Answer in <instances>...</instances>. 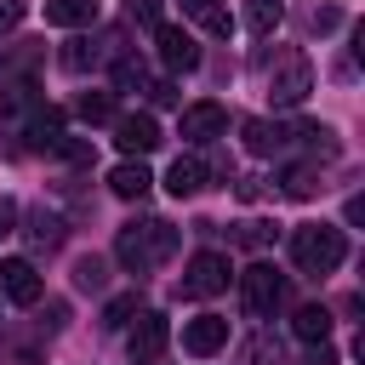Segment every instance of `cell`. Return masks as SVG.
Returning <instances> with one entry per match:
<instances>
[{"label":"cell","mask_w":365,"mask_h":365,"mask_svg":"<svg viewBox=\"0 0 365 365\" xmlns=\"http://www.w3.org/2000/svg\"><path fill=\"white\" fill-rule=\"evenodd\" d=\"M29 240H34L40 251H57V245H63V217H51V211H29Z\"/></svg>","instance_id":"22"},{"label":"cell","mask_w":365,"mask_h":365,"mask_svg":"<svg viewBox=\"0 0 365 365\" xmlns=\"http://www.w3.org/2000/svg\"><path fill=\"white\" fill-rule=\"evenodd\" d=\"M114 143H120L125 160H143V154H154L165 137H160V120H154V114H120V120H114Z\"/></svg>","instance_id":"7"},{"label":"cell","mask_w":365,"mask_h":365,"mask_svg":"<svg viewBox=\"0 0 365 365\" xmlns=\"http://www.w3.org/2000/svg\"><path fill=\"white\" fill-rule=\"evenodd\" d=\"M291 331H297V342H325L331 336V308L325 302H308V308H297V319H291Z\"/></svg>","instance_id":"16"},{"label":"cell","mask_w":365,"mask_h":365,"mask_svg":"<svg viewBox=\"0 0 365 365\" xmlns=\"http://www.w3.org/2000/svg\"><path fill=\"white\" fill-rule=\"evenodd\" d=\"M143 97H148L154 108H177V103H182V91H177V80H143Z\"/></svg>","instance_id":"28"},{"label":"cell","mask_w":365,"mask_h":365,"mask_svg":"<svg viewBox=\"0 0 365 365\" xmlns=\"http://www.w3.org/2000/svg\"><path fill=\"white\" fill-rule=\"evenodd\" d=\"M171 251H177V228H171L165 217H143V222H125V228L114 234V257H120V268H131V274H154Z\"/></svg>","instance_id":"1"},{"label":"cell","mask_w":365,"mask_h":365,"mask_svg":"<svg viewBox=\"0 0 365 365\" xmlns=\"http://www.w3.org/2000/svg\"><path fill=\"white\" fill-rule=\"evenodd\" d=\"M240 137H245V154H279V148H285V131L268 125V120H245Z\"/></svg>","instance_id":"17"},{"label":"cell","mask_w":365,"mask_h":365,"mask_svg":"<svg viewBox=\"0 0 365 365\" xmlns=\"http://www.w3.org/2000/svg\"><path fill=\"white\" fill-rule=\"evenodd\" d=\"M228 274L234 268L222 251H194L182 268V297H217V291H228Z\"/></svg>","instance_id":"6"},{"label":"cell","mask_w":365,"mask_h":365,"mask_svg":"<svg viewBox=\"0 0 365 365\" xmlns=\"http://www.w3.org/2000/svg\"><path fill=\"white\" fill-rule=\"evenodd\" d=\"M342 257H348V240L331 222H302L291 234V262L302 274H331V268H342Z\"/></svg>","instance_id":"2"},{"label":"cell","mask_w":365,"mask_h":365,"mask_svg":"<svg viewBox=\"0 0 365 365\" xmlns=\"http://www.w3.org/2000/svg\"><path fill=\"white\" fill-rule=\"evenodd\" d=\"M74 114H80L86 125L114 120V91H80V97H74Z\"/></svg>","instance_id":"21"},{"label":"cell","mask_w":365,"mask_h":365,"mask_svg":"<svg viewBox=\"0 0 365 365\" xmlns=\"http://www.w3.org/2000/svg\"><path fill=\"white\" fill-rule=\"evenodd\" d=\"M11 222H17V205H11V200H0V234H6Z\"/></svg>","instance_id":"32"},{"label":"cell","mask_w":365,"mask_h":365,"mask_svg":"<svg viewBox=\"0 0 365 365\" xmlns=\"http://www.w3.org/2000/svg\"><path fill=\"white\" fill-rule=\"evenodd\" d=\"M143 80H148V68H143L137 57H120V63H114V86H120V91H143Z\"/></svg>","instance_id":"27"},{"label":"cell","mask_w":365,"mask_h":365,"mask_svg":"<svg viewBox=\"0 0 365 365\" xmlns=\"http://www.w3.org/2000/svg\"><path fill=\"white\" fill-rule=\"evenodd\" d=\"M279 297H285V274H279L274 262H251V268L240 274V302H245L251 319H268V314L279 308Z\"/></svg>","instance_id":"4"},{"label":"cell","mask_w":365,"mask_h":365,"mask_svg":"<svg viewBox=\"0 0 365 365\" xmlns=\"http://www.w3.org/2000/svg\"><path fill=\"white\" fill-rule=\"evenodd\" d=\"M74 285H80V291H103V285H108V262H103V257H80V262H74Z\"/></svg>","instance_id":"24"},{"label":"cell","mask_w":365,"mask_h":365,"mask_svg":"<svg viewBox=\"0 0 365 365\" xmlns=\"http://www.w3.org/2000/svg\"><path fill=\"white\" fill-rule=\"evenodd\" d=\"M308 365H336V348H331V342H314V359H308Z\"/></svg>","instance_id":"31"},{"label":"cell","mask_w":365,"mask_h":365,"mask_svg":"<svg viewBox=\"0 0 365 365\" xmlns=\"http://www.w3.org/2000/svg\"><path fill=\"white\" fill-rule=\"evenodd\" d=\"M308 91H314V63H308V51L285 46L268 68V97H274V108H297Z\"/></svg>","instance_id":"3"},{"label":"cell","mask_w":365,"mask_h":365,"mask_svg":"<svg viewBox=\"0 0 365 365\" xmlns=\"http://www.w3.org/2000/svg\"><path fill=\"white\" fill-rule=\"evenodd\" d=\"M108 188H114L120 200H143V194L154 188V177H148V165H143V160H125V165H114V171H108Z\"/></svg>","instance_id":"14"},{"label":"cell","mask_w":365,"mask_h":365,"mask_svg":"<svg viewBox=\"0 0 365 365\" xmlns=\"http://www.w3.org/2000/svg\"><path fill=\"white\" fill-rule=\"evenodd\" d=\"M97 0H46V23H57V29H86V23H97Z\"/></svg>","instance_id":"15"},{"label":"cell","mask_w":365,"mask_h":365,"mask_svg":"<svg viewBox=\"0 0 365 365\" xmlns=\"http://www.w3.org/2000/svg\"><path fill=\"white\" fill-rule=\"evenodd\" d=\"M222 342H228V319H217V314H200V319H188V325H182V348H188V354H200V359H205V354H217Z\"/></svg>","instance_id":"11"},{"label":"cell","mask_w":365,"mask_h":365,"mask_svg":"<svg viewBox=\"0 0 365 365\" xmlns=\"http://www.w3.org/2000/svg\"><path fill=\"white\" fill-rule=\"evenodd\" d=\"M23 137H29V148H63V114L57 108H34Z\"/></svg>","instance_id":"13"},{"label":"cell","mask_w":365,"mask_h":365,"mask_svg":"<svg viewBox=\"0 0 365 365\" xmlns=\"http://www.w3.org/2000/svg\"><path fill=\"white\" fill-rule=\"evenodd\" d=\"M205 188V160H194V154H177L171 160V171H165V194H177V200H194Z\"/></svg>","instance_id":"12"},{"label":"cell","mask_w":365,"mask_h":365,"mask_svg":"<svg viewBox=\"0 0 365 365\" xmlns=\"http://www.w3.org/2000/svg\"><path fill=\"white\" fill-rule=\"evenodd\" d=\"M228 131V108L222 103H188L182 108V143H217Z\"/></svg>","instance_id":"9"},{"label":"cell","mask_w":365,"mask_h":365,"mask_svg":"<svg viewBox=\"0 0 365 365\" xmlns=\"http://www.w3.org/2000/svg\"><path fill=\"white\" fill-rule=\"evenodd\" d=\"M154 46H160V63H165L171 74H194V68H200V46H194L188 29L160 23V29H154Z\"/></svg>","instance_id":"8"},{"label":"cell","mask_w":365,"mask_h":365,"mask_svg":"<svg viewBox=\"0 0 365 365\" xmlns=\"http://www.w3.org/2000/svg\"><path fill=\"white\" fill-rule=\"evenodd\" d=\"M291 137H297V143H302L314 160H331V154H336V137H331V125H314V120H302L297 131H285V143H291Z\"/></svg>","instance_id":"19"},{"label":"cell","mask_w":365,"mask_h":365,"mask_svg":"<svg viewBox=\"0 0 365 365\" xmlns=\"http://www.w3.org/2000/svg\"><path fill=\"white\" fill-rule=\"evenodd\" d=\"M240 17H245V29H251V34H274V29H279V17H285V0H245V6H240Z\"/></svg>","instance_id":"18"},{"label":"cell","mask_w":365,"mask_h":365,"mask_svg":"<svg viewBox=\"0 0 365 365\" xmlns=\"http://www.w3.org/2000/svg\"><path fill=\"white\" fill-rule=\"evenodd\" d=\"M182 6H188V11L205 23V34H228V29H234V23H228V11H222L217 0H182Z\"/></svg>","instance_id":"25"},{"label":"cell","mask_w":365,"mask_h":365,"mask_svg":"<svg viewBox=\"0 0 365 365\" xmlns=\"http://www.w3.org/2000/svg\"><path fill=\"white\" fill-rule=\"evenodd\" d=\"M279 188H285L291 200H314L325 182H319V171H314V165H285V171H279Z\"/></svg>","instance_id":"20"},{"label":"cell","mask_w":365,"mask_h":365,"mask_svg":"<svg viewBox=\"0 0 365 365\" xmlns=\"http://www.w3.org/2000/svg\"><path fill=\"white\" fill-rule=\"evenodd\" d=\"M165 342H171V319H165L160 308H137V325L125 331L131 365H148V359H160V354H165Z\"/></svg>","instance_id":"5"},{"label":"cell","mask_w":365,"mask_h":365,"mask_svg":"<svg viewBox=\"0 0 365 365\" xmlns=\"http://www.w3.org/2000/svg\"><path fill=\"white\" fill-rule=\"evenodd\" d=\"M23 11H29L23 0H0V34H11V29L23 23Z\"/></svg>","instance_id":"30"},{"label":"cell","mask_w":365,"mask_h":365,"mask_svg":"<svg viewBox=\"0 0 365 365\" xmlns=\"http://www.w3.org/2000/svg\"><path fill=\"white\" fill-rule=\"evenodd\" d=\"M91 63H97V46H91V40H68V46H63V68H68V74H86Z\"/></svg>","instance_id":"26"},{"label":"cell","mask_w":365,"mask_h":365,"mask_svg":"<svg viewBox=\"0 0 365 365\" xmlns=\"http://www.w3.org/2000/svg\"><path fill=\"white\" fill-rule=\"evenodd\" d=\"M0 291H6L17 308L40 302V274H34V262H29V257H6V262H0Z\"/></svg>","instance_id":"10"},{"label":"cell","mask_w":365,"mask_h":365,"mask_svg":"<svg viewBox=\"0 0 365 365\" xmlns=\"http://www.w3.org/2000/svg\"><path fill=\"white\" fill-rule=\"evenodd\" d=\"M125 17L143 23V29H160V23H165V6H160V0H125Z\"/></svg>","instance_id":"29"},{"label":"cell","mask_w":365,"mask_h":365,"mask_svg":"<svg viewBox=\"0 0 365 365\" xmlns=\"http://www.w3.org/2000/svg\"><path fill=\"white\" fill-rule=\"evenodd\" d=\"M137 308H143V302H137V291H125V297H114V302L103 308V331H125V325L137 319Z\"/></svg>","instance_id":"23"}]
</instances>
